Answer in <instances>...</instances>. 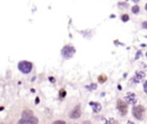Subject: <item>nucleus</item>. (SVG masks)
Returning <instances> with one entry per match:
<instances>
[{"label": "nucleus", "instance_id": "obj_1", "mask_svg": "<svg viewBox=\"0 0 147 124\" xmlns=\"http://www.w3.org/2000/svg\"><path fill=\"white\" fill-rule=\"evenodd\" d=\"M76 53V49L74 46H70V45H67L64 46L62 49H61V54L64 59H70V57L74 56V54Z\"/></svg>", "mask_w": 147, "mask_h": 124}, {"label": "nucleus", "instance_id": "obj_2", "mask_svg": "<svg viewBox=\"0 0 147 124\" xmlns=\"http://www.w3.org/2000/svg\"><path fill=\"white\" fill-rule=\"evenodd\" d=\"M17 67H19V70L22 74H29L32 70V63L29 61H21Z\"/></svg>", "mask_w": 147, "mask_h": 124}, {"label": "nucleus", "instance_id": "obj_3", "mask_svg": "<svg viewBox=\"0 0 147 124\" xmlns=\"http://www.w3.org/2000/svg\"><path fill=\"white\" fill-rule=\"evenodd\" d=\"M132 114H133V116L136 117V118L138 119H142V116H144L145 114V107L144 106H134L133 108H132Z\"/></svg>", "mask_w": 147, "mask_h": 124}, {"label": "nucleus", "instance_id": "obj_4", "mask_svg": "<svg viewBox=\"0 0 147 124\" xmlns=\"http://www.w3.org/2000/svg\"><path fill=\"white\" fill-rule=\"evenodd\" d=\"M37 123H38V118L31 116V117H27V118L20 119L17 124H37Z\"/></svg>", "mask_w": 147, "mask_h": 124}, {"label": "nucleus", "instance_id": "obj_5", "mask_svg": "<svg viewBox=\"0 0 147 124\" xmlns=\"http://www.w3.org/2000/svg\"><path fill=\"white\" fill-rule=\"evenodd\" d=\"M117 108H118V110L122 113V115H125L126 111H128V105H126L124 101H122V100H118V101H117Z\"/></svg>", "mask_w": 147, "mask_h": 124}, {"label": "nucleus", "instance_id": "obj_6", "mask_svg": "<svg viewBox=\"0 0 147 124\" xmlns=\"http://www.w3.org/2000/svg\"><path fill=\"white\" fill-rule=\"evenodd\" d=\"M125 99H126V102L128 103H131V105H134V103L137 102V97L134 93H131V92H129L128 94L125 95Z\"/></svg>", "mask_w": 147, "mask_h": 124}, {"label": "nucleus", "instance_id": "obj_7", "mask_svg": "<svg viewBox=\"0 0 147 124\" xmlns=\"http://www.w3.org/2000/svg\"><path fill=\"white\" fill-rule=\"evenodd\" d=\"M142 79H145V73L144 71H138V73H136L133 78H132V82H133V83H139V82H141Z\"/></svg>", "mask_w": 147, "mask_h": 124}, {"label": "nucleus", "instance_id": "obj_8", "mask_svg": "<svg viewBox=\"0 0 147 124\" xmlns=\"http://www.w3.org/2000/svg\"><path fill=\"white\" fill-rule=\"evenodd\" d=\"M79 116H81V106H76L75 109L70 113V117L71 118H78Z\"/></svg>", "mask_w": 147, "mask_h": 124}, {"label": "nucleus", "instance_id": "obj_9", "mask_svg": "<svg viewBox=\"0 0 147 124\" xmlns=\"http://www.w3.org/2000/svg\"><path fill=\"white\" fill-rule=\"evenodd\" d=\"M90 106L92 107V109H93V111H94V113H99V111L101 110V108H102L100 103H99V102H94V101H91Z\"/></svg>", "mask_w": 147, "mask_h": 124}, {"label": "nucleus", "instance_id": "obj_10", "mask_svg": "<svg viewBox=\"0 0 147 124\" xmlns=\"http://www.w3.org/2000/svg\"><path fill=\"white\" fill-rule=\"evenodd\" d=\"M131 11H132V13H133V14H138L139 12H140V8H139L138 5H136V6H132Z\"/></svg>", "mask_w": 147, "mask_h": 124}, {"label": "nucleus", "instance_id": "obj_11", "mask_svg": "<svg viewBox=\"0 0 147 124\" xmlns=\"http://www.w3.org/2000/svg\"><path fill=\"white\" fill-rule=\"evenodd\" d=\"M65 95H67V92H65V90L64 89L60 90V93H59V97H60V99H63Z\"/></svg>", "mask_w": 147, "mask_h": 124}, {"label": "nucleus", "instance_id": "obj_12", "mask_svg": "<svg viewBox=\"0 0 147 124\" xmlns=\"http://www.w3.org/2000/svg\"><path fill=\"white\" fill-rule=\"evenodd\" d=\"M98 81H99V83H105V82H106V76H99V78H98Z\"/></svg>", "mask_w": 147, "mask_h": 124}, {"label": "nucleus", "instance_id": "obj_13", "mask_svg": "<svg viewBox=\"0 0 147 124\" xmlns=\"http://www.w3.org/2000/svg\"><path fill=\"white\" fill-rule=\"evenodd\" d=\"M87 90H95L97 89V84H91V85H89V86H86Z\"/></svg>", "mask_w": 147, "mask_h": 124}, {"label": "nucleus", "instance_id": "obj_14", "mask_svg": "<svg viewBox=\"0 0 147 124\" xmlns=\"http://www.w3.org/2000/svg\"><path fill=\"white\" fill-rule=\"evenodd\" d=\"M122 21L123 22L129 21V15H128V14H124V15H123V16H122Z\"/></svg>", "mask_w": 147, "mask_h": 124}, {"label": "nucleus", "instance_id": "obj_15", "mask_svg": "<svg viewBox=\"0 0 147 124\" xmlns=\"http://www.w3.org/2000/svg\"><path fill=\"white\" fill-rule=\"evenodd\" d=\"M106 124H118V123H117L115 119H108V121L106 122Z\"/></svg>", "mask_w": 147, "mask_h": 124}, {"label": "nucleus", "instance_id": "obj_16", "mask_svg": "<svg viewBox=\"0 0 147 124\" xmlns=\"http://www.w3.org/2000/svg\"><path fill=\"white\" fill-rule=\"evenodd\" d=\"M118 6H122V7H128V3H118Z\"/></svg>", "mask_w": 147, "mask_h": 124}, {"label": "nucleus", "instance_id": "obj_17", "mask_svg": "<svg viewBox=\"0 0 147 124\" xmlns=\"http://www.w3.org/2000/svg\"><path fill=\"white\" fill-rule=\"evenodd\" d=\"M53 124H65V122L64 121H55V122H53Z\"/></svg>", "mask_w": 147, "mask_h": 124}, {"label": "nucleus", "instance_id": "obj_18", "mask_svg": "<svg viewBox=\"0 0 147 124\" xmlns=\"http://www.w3.org/2000/svg\"><path fill=\"white\" fill-rule=\"evenodd\" d=\"M49 82H51V83H54V82H55V79H54V77H49Z\"/></svg>", "mask_w": 147, "mask_h": 124}, {"label": "nucleus", "instance_id": "obj_19", "mask_svg": "<svg viewBox=\"0 0 147 124\" xmlns=\"http://www.w3.org/2000/svg\"><path fill=\"white\" fill-rule=\"evenodd\" d=\"M142 28H144V29L147 28V22H144V23H142Z\"/></svg>", "mask_w": 147, "mask_h": 124}, {"label": "nucleus", "instance_id": "obj_20", "mask_svg": "<svg viewBox=\"0 0 147 124\" xmlns=\"http://www.w3.org/2000/svg\"><path fill=\"white\" fill-rule=\"evenodd\" d=\"M144 91L145 92L147 91V89H146V82H144Z\"/></svg>", "mask_w": 147, "mask_h": 124}, {"label": "nucleus", "instance_id": "obj_21", "mask_svg": "<svg viewBox=\"0 0 147 124\" xmlns=\"http://www.w3.org/2000/svg\"><path fill=\"white\" fill-rule=\"evenodd\" d=\"M35 102H36V103H39V99H38V98H36V100H35Z\"/></svg>", "mask_w": 147, "mask_h": 124}, {"label": "nucleus", "instance_id": "obj_22", "mask_svg": "<svg viewBox=\"0 0 147 124\" xmlns=\"http://www.w3.org/2000/svg\"><path fill=\"white\" fill-rule=\"evenodd\" d=\"M83 124H91V123H90V122H87V121H85V122H84V123H83Z\"/></svg>", "mask_w": 147, "mask_h": 124}, {"label": "nucleus", "instance_id": "obj_23", "mask_svg": "<svg viewBox=\"0 0 147 124\" xmlns=\"http://www.w3.org/2000/svg\"><path fill=\"white\" fill-rule=\"evenodd\" d=\"M126 124H134V123H133V122H131V121H129V122H128V123H126Z\"/></svg>", "mask_w": 147, "mask_h": 124}, {"label": "nucleus", "instance_id": "obj_24", "mask_svg": "<svg viewBox=\"0 0 147 124\" xmlns=\"http://www.w3.org/2000/svg\"><path fill=\"white\" fill-rule=\"evenodd\" d=\"M3 109H4V107H0V110H3Z\"/></svg>", "mask_w": 147, "mask_h": 124}, {"label": "nucleus", "instance_id": "obj_25", "mask_svg": "<svg viewBox=\"0 0 147 124\" xmlns=\"http://www.w3.org/2000/svg\"><path fill=\"white\" fill-rule=\"evenodd\" d=\"M0 124H4V123H0Z\"/></svg>", "mask_w": 147, "mask_h": 124}]
</instances>
